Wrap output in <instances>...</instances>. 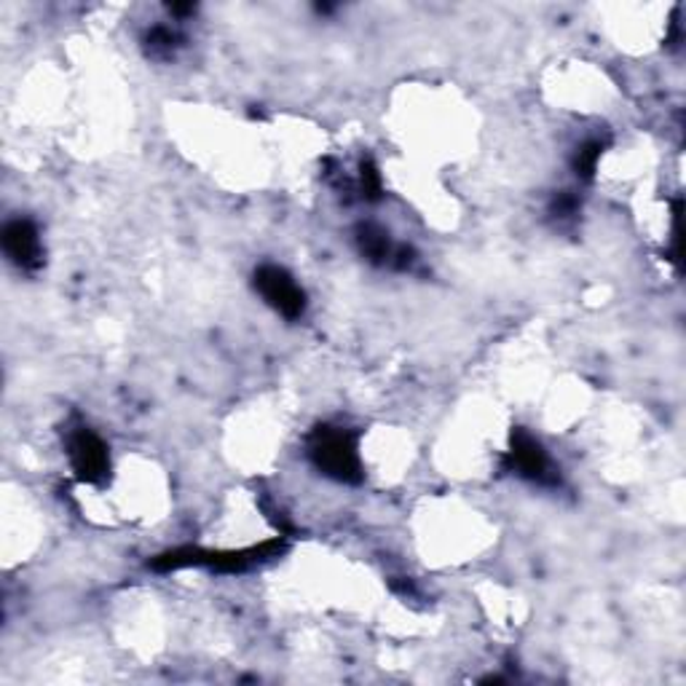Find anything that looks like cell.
I'll return each mask as SVG.
<instances>
[{
    "label": "cell",
    "instance_id": "obj_1",
    "mask_svg": "<svg viewBox=\"0 0 686 686\" xmlns=\"http://www.w3.org/2000/svg\"><path fill=\"white\" fill-rule=\"evenodd\" d=\"M308 459L319 472L339 483H359L363 461H359L357 434L341 427H319L308 437Z\"/></svg>",
    "mask_w": 686,
    "mask_h": 686
},
{
    "label": "cell",
    "instance_id": "obj_2",
    "mask_svg": "<svg viewBox=\"0 0 686 686\" xmlns=\"http://www.w3.org/2000/svg\"><path fill=\"white\" fill-rule=\"evenodd\" d=\"M255 290L274 312L282 314L290 322H295V319H301L303 314H306V293H303L301 284L295 282L293 274L284 271L282 266L266 263V266L257 268Z\"/></svg>",
    "mask_w": 686,
    "mask_h": 686
},
{
    "label": "cell",
    "instance_id": "obj_3",
    "mask_svg": "<svg viewBox=\"0 0 686 686\" xmlns=\"http://www.w3.org/2000/svg\"><path fill=\"white\" fill-rule=\"evenodd\" d=\"M67 459L81 483L97 485L111 472V454L100 434L89 427H76L67 434Z\"/></svg>",
    "mask_w": 686,
    "mask_h": 686
},
{
    "label": "cell",
    "instance_id": "obj_4",
    "mask_svg": "<svg viewBox=\"0 0 686 686\" xmlns=\"http://www.w3.org/2000/svg\"><path fill=\"white\" fill-rule=\"evenodd\" d=\"M507 470L518 474V478L531 480V483H558V474L552 472L547 450L542 448L539 440H534L529 432H523V429H518V432L512 434V445L510 450H507Z\"/></svg>",
    "mask_w": 686,
    "mask_h": 686
},
{
    "label": "cell",
    "instance_id": "obj_5",
    "mask_svg": "<svg viewBox=\"0 0 686 686\" xmlns=\"http://www.w3.org/2000/svg\"><path fill=\"white\" fill-rule=\"evenodd\" d=\"M3 253L22 271H36L43 263V244L38 226L27 217H14L3 226Z\"/></svg>",
    "mask_w": 686,
    "mask_h": 686
},
{
    "label": "cell",
    "instance_id": "obj_6",
    "mask_svg": "<svg viewBox=\"0 0 686 686\" xmlns=\"http://www.w3.org/2000/svg\"><path fill=\"white\" fill-rule=\"evenodd\" d=\"M357 244L359 253L376 266H392L394 255H397V244H392L384 228L373 226V223H365L357 228Z\"/></svg>",
    "mask_w": 686,
    "mask_h": 686
},
{
    "label": "cell",
    "instance_id": "obj_7",
    "mask_svg": "<svg viewBox=\"0 0 686 686\" xmlns=\"http://www.w3.org/2000/svg\"><path fill=\"white\" fill-rule=\"evenodd\" d=\"M180 33L169 25H156L148 30L145 36V46H148V54L156 56V60H167V56H175L177 46H180Z\"/></svg>",
    "mask_w": 686,
    "mask_h": 686
},
{
    "label": "cell",
    "instance_id": "obj_8",
    "mask_svg": "<svg viewBox=\"0 0 686 686\" xmlns=\"http://www.w3.org/2000/svg\"><path fill=\"white\" fill-rule=\"evenodd\" d=\"M600 153H604V142L600 140H587L576 148L574 172L580 180H585V182L593 180V175H596L598 162H600Z\"/></svg>",
    "mask_w": 686,
    "mask_h": 686
},
{
    "label": "cell",
    "instance_id": "obj_9",
    "mask_svg": "<svg viewBox=\"0 0 686 686\" xmlns=\"http://www.w3.org/2000/svg\"><path fill=\"white\" fill-rule=\"evenodd\" d=\"M359 191H363V199H368V202H376L381 196V172L373 164V158L359 162Z\"/></svg>",
    "mask_w": 686,
    "mask_h": 686
},
{
    "label": "cell",
    "instance_id": "obj_10",
    "mask_svg": "<svg viewBox=\"0 0 686 686\" xmlns=\"http://www.w3.org/2000/svg\"><path fill=\"white\" fill-rule=\"evenodd\" d=\"M576 213H580V199H576L571 191H560L558 196L550 202V215L560 223L574 220Z\"/></svg>",
    "mask_w": 686,
    "mask_h": 686
}]
</instances>
